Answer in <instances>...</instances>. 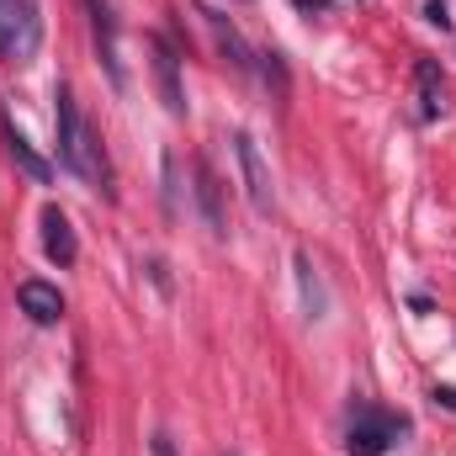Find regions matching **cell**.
I'll return each instance as SVG.
<instances>
[{"mask_svg": "<svg viewBox=\"0 0 456 456\" xmlns=\"http://www.w3.org/2000/svg\"><path fill=\"white\" fill-rule=\"evenodd\" d=\"M53 133H59V165L69 170V175H80V181H91V186H102L107 197H112V165H107V149H102V133L86 122L80 112V102H75V91L69 86H59L53 91Z\"/></svg>", "mask_w": 456, "mask_h": 456, "instance_id": "cell-1", "label": "cell"}, {"mask_svg": "<svg viewBox=\"0 0 456 456\" xmlns=\"http://www.w3.org/2000/svg\"><path fill=\"white\" fill-rule=\"evenodd\" d=\"M43 48V16L32 0H0V59L5 64H32Z\"/></svg>", "mask_w": 456, "mask_h": 456, "instance_id": "cell-2", "label": "cell"}, {"mask_svg": "<svg viewBox=\"0 0 456 456\" xmlns=\"http://www.w3.org/2000/svg\"><path fill=\"white\" fill-rule=\"evenodd\" d=\"M409 430L403 414L393 409H377V403H355L350 414V430H345V456H382L398 436Z\"/></svg>", "mask_w": 456, "mask_h": 456, "instance_id": "cell-3", "label": "cell"}, {"mask_svg": "<svg viewBox=\"0 0 456 456\" xmlns=\"http://www.w3.org/2000/svg\"><path fill=\"white\" fill-rule=\"evenodd\" d=\"M233 154H239V175H244V191H249V208L260 218H271L276 208V191H271V170H265V154L249 133H233Z\"/></svg>", "mask_w": 456, "mask_h": 456, "instance_id": "cell-4", "label": "cell"}, {"mask_svg": "<svg viewBox=\"0 0 456 456\" xmlns=\"http://www.w3.org/2000/svg\"><path fill=\"white\" fill-rule=\"evenodd\" d=\"M149 69H154V86H159V102H165V112L170 117H186V86H181V53L154 32L149 37Z\"/></svg>", "mask_w": 456, "mask_h": 456, "instance_id": "cell-5", "label": "cell"}, {"mask_svg": "<svg viewBox=\"0 0 456 456\" xmlns=\"http://www.w3.org/2000/svg\"><path fill=\"white\" fill-rule=\"evenodd\" d=\"M86 16H91V43H96V53H102V69H107L112 91H127L122 53H117V11L107 0H86Z\"/></svg>", "mask_w": 456, "mask_h": 456, "instance_id": "cell-6", "label": "cell"}, {"mask_svg": "<svg viewBox=\"0 0 456 456\" xmlns=\"http://www.w3.org/2000/svg\"><path fill=\"white\" fill-rule=\"evenodd\" d=\"M0 143H5V154L16 159V170H21L27 181H37V186H48V181H53V165L32 149V138L11 122V112H0Z\"/></svg>", "mask_w": 456, "mask_h": 456, "instance_id": "cell-7", "label": "cell"}, {"mask_svg": "<svg viewBox=\"0 0 456 456\" xmlns=\"http://www.w3.org/2000/svg\"><path fill=\"white\" fill-rule=\"evenodd\" d=\"M197 16L208 21V32H213V43H218V53H224V64H228V69L249 75V69H255V53H249V43L239 37V27L228 21L224 11H213V5H197Z\"/></svg>", "mask_w": 456, "mask_h": 456, "instance_id": "cell-8", "label": "cell"}, {"mask_svg": "<svg viewBox=\"0 0 456 456\" xmlns=\"http://www.w3.org/2000/svg\"><path fill=\"white\" fill-rule=\"evenodd\" d=\"M43 255L53 260V265H75L80 260V239H75V224H69V213L64 208H43Z\"/></svg>", "mask_w": 456, "mask_h": 456, "instance_id": "cell-9", "label": "cell"}, {"mask_svg": "<svg viewBox=\"0 0 456 456\" xmlns=\"http://www.w3.org/2000/svg\"><path fill=\"white\" fill-rule=\"evenodd\" d=\"M191 181H197V208H202V218L208 228L228 239V213H224V181H218V170L208 165V159H191Z\"/></svg>", "mask_w": 456, "mask_h": 456, "instance_id": "cell-10", "label": "cell"}, {"mask_svg": "<svg viewBox=\"0 0 456 456\" xmlns=\"http://www.w3.org/2000/svg\"><path fill=\"white\" fill-rule=\"evenodd\" d=\"M16 303H21V314L32 319V324H59L64 319V297H59V287H48V281H21L16 287Z\"/></svg>", "mask_w": 456, "mask_h": 456, "instance_id": "cell-11", "label": "cell"}, {"mask_svg": "<svg viewBox=\"0 0 456 456\" xmlns=\"http://www.w3.org/2000/svg\"><path fill=\"white\" fill-rule=\"evenodd\" d=\"M414 86H419V122L446 112V80H441V64L436 59H419L414 64Z\"/></svg>", "mask_w": 456, "mask_h": 456, "instance_id": "cell-12", "label": "cell"}, {"mask_svg": "<svg viewBox=\"0 0 456 456\" xmlns=\"http://www.w3.org/2000/svg\"><path fill=\"white\" fill-rule=\"evenodd\" d=\"M292 271H297V292H303V314H308V319H324V314H330V292H324V281H319V271H314V260H308V249H297V255H292Z\"/></svg>", "mask_w": 456, "mask_h": 456, "instance_id": "cell-13", "label": "cell"}, {"mask_svg": "<svg viewBox=\"0 0 456 456\" xmlns=\"http://www.w3.org/2000/svg\"><path fill=\"white\" fill-rule=\"evenodd\" d=\"M255 59H260L265 86H276V96H287V64H281V53H255Z\"/></svg>", "mask_w": 456, "mask_h": 456, "instance_id": "cell-14", "label": "cell"}, {"mask_svg": "<svg viewBox=\"0 0 456 456\" xmlns=\"http://www.w3.org/2000/svg\"><path fill=\"white\" fill-rule=\"evenodd\" d=\"M425 21L430 27H452V5L446 0H425Z\"/></svg>", "mask_w": 456, "mask_h": 456, "instance_id": "cell-15", "label": "cell"}, {"mask_svg": "<svg viewBox=\"0 0 456 456\" xmlns=\"http://www.w3.org/2000/svg\"><path fill=\"white\" fill-rule=\"evenodd\" d=\"M154 456H175V441H170V436H165V430H159V436H154Z\"/></svg>", "mask_w": 456, "mask_h": 456, "instance_id": "cell-16", "label": "cell"}, {"mask_svg": "<svg viewBox=\"0 0 456 456\" xmlns=\"http://www.w3.org/2000/svg\"><path fill=\"white\" fill-rule=\"evenodd\" d=\"M436 403H446V409H456V387H436Z\"/></svg>", "mask_w": 456, "mask_h": 456, "instance_id": "cell-17", "label": "cell"}, {"mask_svg": "<svg viewBox=\"0 0 456 456\" xmlns=\"http://www.w3.org/2000/svg\"><path fill=\"white\" fill-rule=\"evenodd\" d=\"M297 11H324V0H297Z\"/></svg>", "mask_w": 456, "mask_h": 456, "instance_id": "cell-18", "label": "cell"}]
</instances>
